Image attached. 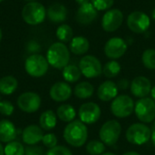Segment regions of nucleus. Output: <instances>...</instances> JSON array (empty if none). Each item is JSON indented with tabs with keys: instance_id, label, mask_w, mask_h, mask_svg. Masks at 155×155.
<instances>
[{
	"instance_id": "obj_18",
	"label": "nucleus",
	"mask_w": 155,
	"mask_h": 155,
	"mask_svg": "<svg viewBox=\"0 0 155 155\" xmlns=\"http://www.w3.org/2000/svg\"><path fill=\"white\" fill-rule=\"evenodd\" d=\"M117 84L113 81H105L100 84L97 90V96L103 102H110L118 95Z\"/></svg>"
},
{
	"instance_id": "obj_6",
	"label": "nucleus",
	"mask_w": 155,
	"mask_h": 155,
	"mask_svg": "<svg viewBox=\"0 0 155 155\" xmlns=\"http://www.w3.org/2000/svg\"><path fill=\"white\" fill-rule=\"evenodd\" d=\"M122 133V126L116 120L107 121L99 131L100 140L108 146H114L119 140Z\"/></svg>"
},
{
	"instance_id": "obj_42",
	"label": "nucleus",
	"mask_w": 155,
	"mask_h": 155,
	"mask_svg": "<svg viewBox=\"0 0 155 155\" xmlns=\"http://www.w3.org/2000/svg\"><path fill=\"white\" fill-rule=\"evenodd\" d=\"M123 155H140L138 153H136V152H127V153H124Z\"/></svg>"
},
{
	"instance_id": "obj_27",
	"label": "nucleus",
	"mask_w": 155,
	"mask_h": 155,
	"mask_svg": "<svg viewBox=\"0 0 155 155\" xmlns=\"http://www.w3.org/2000/svg\"><path fill=\"white\" fill-rule=\"evenodd\" d=\"M80 68L74 64H68L63 69V77L68 83H75L81 77Z\"/></svg>"
},
{
	"instance_id": "obj_3",
	"label": "nucleus",
	"mask_w": 155,
	"mask_h": 155,
	"mask_svg": "<svg viewBox=\"0 0 155 155\" xmlns=\"http://www.w3.org/2000/svg\"><path fill=\"white\" fill-rule=\"evenodd\" d=\"M46 16L45 6L36 1L28 2L22 9V17L24 21L30 25H37L43 23Z\"/></svg>"
},
{
	"instance_id": "obj_24",
	"label": "nucleus",
	"mask_w": 155,
	"mask_h": 155,
	"mask_svg": "<svg viewBox=\"0 0 155 155\" xmlns=\"http://www.w3.org/2000/svg\"><path fill=\"white\" fill-rule=\"evenodd\" d=\"M56 123H57L56 115L51 110H47L44 112L39 119V124L41 128L45 131H50L54 129L56 125Z\"/></svg>"
},
{
	"instance_id": "obj_28",
	"label": "nucleus",
	"mask_w": 155,
	"mask_h": 155,
	"mask_svg": "<svg viewBox=\"0 0 155 155\" xmlns=\"http://www.w3.org/2000/svg\"><path fill=\"white\" fill-rule=\"evenodd\" d=\"M73 35L74 33H73L72 27L66 24L61 25L56 30V36L62 43L71 42V40L74 38Z\"/></svg>"
},
{
	"instance_id": "obj_13",
	"label": "nucleus",
	"mask_w": 155,
	"mask_h": 155,
	"mask_svg": "<svg viewBox=\"0 0 155 155\" xmlns=\"http://www.w3.org/2000/svg\"><path fill=\"white\" fill-rule=\"evenodd\" d=\"M17 105L25 113L32 114L36 112L41 105L40 96L33 92H26L22 94L17 99Z\"/></svg>"
},
{
	"instance_id": "obj_30",
	"label": "nucleus",
	"mask_w": 155,
	"mask_h": 155,
	"mask_svg": "<svg viewBox=\"0 0 155 155\" xmlns=\"http://www.w3.org/2000/svg\"><path fill=\"white\" fill-rule=\"evenodd\" d=\"M105 151L104 143L102 141L93 140L86 145V152L90 155H101Z\"/></svg>"
},
{
	"instance_id": "obj_5",
	"label": "nucleus",
	"mask_w": 155,
	"mask_h": 155,
	"mask_svg": "<svg viewBox=\"0 0 155 155\" xmlns=\"http://www.w3.org/2000/svg\"><path fill=\"white\" fill-rule=\"evenodd\" d=\"M134 102L126 94L117 95L112 102L111 112L117 118H125L134 112Z\"/></svg>"
},
{
	"instance_id": "obj_2",
	"label": "nucleus",
	"mask_w": 155,
	"mask_h": 155,
	"mask_svg": "<svg viewBox=\"0 0 155 155\" xmlns=\"http://www.w3.org/2000/svg\"><path fill=\"white\" fill-rule=\"evenodd\" d=\"M46 59L51 66L56 69H64L68 65L70 60L69 49L62 42L54 43L47 51Z\"/></svg>"
},
{
	"instance_id": "obj_12",
	"label": "nucleus",
	"mask_w": 155,
	"mask_h": 155,
	"mask_svg": "<svg viewBox=\"0 0 155 155\" xmlns=\"http://www.w3.org/2000/svg\"><path fill=\"white\" fill-rule=\"evenodd\" d=\"M126 51L127 44L123 38L120 37H113L109 39L104 45V54L112 60L121 58Z\"/></svg>"
},
{
	"instance_id": "obj_17",
	"label": "nucleus",
	"mask_w": 155,
	"mask_h": 155,
	"mask_svg": "<svg viewBox=\"0 0 155 155\" xmlns=\"http://www.w3.org/2000/svg\"><path fill=\"white\" fill-rule=\"evenodd\" d=\"M72 95L71 86L64 82L55 83L50 89V96L55 102H64Z\"/></svg>"
},
{
	"instance_id": "obj_36",
	"label": "nucleus",
	"mask_w": 155,
	"mask_h": 155,
	"mask_svg": "<svg viewBox=\"0 0 155 155\" xmlns=\"http://www.w3.org/2000/svg\"><path fill=\"white\" fill-rule=\"evenodd\" d=\"M14 105L9 101H0V114L10 116L14 113Z\"/></svg>"
},
{
	"instance_id": "obj_31",
	"label": "nucleus",
	"mask_w": 155,
	"mask_h": 155,
	"mask_svg": "<svg viewBox=\"0 0 155 155\" xmlns=\"http://www.w3.org/2000/svg\"><path fill=\"white\" fill-rule=\"evenodd\" d=\"M5 149V155H25V148L19 142H10L6 144Z\"/></svg>"
},
{
	"instance_id": "obj_37",
	"label": "nucleus",
	"mask_w": 155,
	"mask_h": 155,
	"mask_svg": "<svg viewBox=\"0 0 155 155\" xmlns=\"http://www.w3.org/2000/svg\"><path fill=\"white\" fill-rule=\"evenodd\" d=\"M116 84H117L118 89H120V90H122V91L126 90V89L131 85V84H130L129 80H127V79H125V78H123V79L119 80V81H118V83H117Z\"/></svg>"
},
{
	"instance_id": "obj_41",
	"label": "nucleus",
	"mask_w": 155,
	"mask_h": 155,
	"mask_svg": "<svg viewBox=\"0 0 155 155\" xmlns=\"http://www.w3.org/2000/svg\"><path fill=\"white\" fill-rule=\"evenodd\" d=\"M80 5H84V4H86V3H89L90 2V0H75Z\"/></svg>"
},
{
	"instance_id": "obj_19",
	"label": "nucleus",
	"mask_w": 155,
	"mask_h": 155,
	"mask_svg": "<svg viewBox=\"0 0 155 155\" xmlns=\"http://www.w3.org/2000/svg\"><path fill=\"white\" fill-rule=\"evenodd\" d=\"M44 137L42 129L35 124L25 127L22 134V139L28 145H35L42 141Z\"/></svg>"
},
{
	"instance_id": "obj_4",
	"label": "nucleus",
	"mask_w": 155,
	"mask_h": 155,
	"mask_svg": "<svg viewBox=\"0 0 155 155\" xmlns=\"http://www.w3.org/2000/svg\"><path fill=\"white\" fill-rule=\"evenodd\" d=\"M151 128L142 123L130 125L125 134L127 141L134 145H143L146 143L151 139Z\"/></svg>"
},
{
	"instance_id": "obj_46",
	"label": "nucleus",
	"mask_w": 155,
	"mask_h": 155,
	"mask_svg": "<svg viewBox=\"0 0 155 155\" xmlns=\"http://www.w3.org/2000/svg\"><path fill=\"white\" fill-rule=\"evenodd\" d=\"M152 16H153V18L155 20V9H153V11L152 13Z\"/></svg>"
},
{
	"instance_id": "obj_16",
	"label": "nucleus",
	"mask_w": 155,
	"mask_h": 155,
	"mask_svg": "<svg viewBox=\"0 0 155 155\" xmlns=\"http://www.w3.org/2000/svg\"><path fill=\"white\" fill-rule=\"evenodd\" d=\"M97 17V10L92 5L91 2L84 5H81L77 10L75 18L76 21L81 25H90Z\"/></svg>"
},
{
	"instance_id": "obj_34",
	"label": "nucleus",
	"mask_w": 155,
	"mask_h": 155,
	"mask_svg": "<svg viewBox=\"0 0 155 155\" xmlns=\"http://www.w3.org/2000/svg\"><path fill=\"white\" fill-rule=\"evenodd\" d=\"M46 155H73L72 152L65 146L56 145L54 148L49 149Z\"/></svg>"
},
{
	"instance_id": "obj_7",
	"label": "nucleus",
	"mask_w": 155,
	"mask_h": 155,
	"mask_svg": "<svg viewBox=\"0 0 155 155\" xmlns=\"http://www.w3.org/2000/svg\"><path fill=\"white\" fill-rule=\"evenodd\" d=\"M49 64L47 59L41 54H32L28 56L25 63V72L32 77H42L48 71Z\"/></svg>"
},
{
	"instance_id": "obj_38",
	"label": "nucleus",
	"mask_w": 155,
	"mask_h": 155,
	"mask_svg": "<svg viewBox=\"0 0 155 155\" xmlns=\"http://www.w3.org/2000/svg\"><path fill=\"white\" fill-rule=\"evenodd\" d=\"M25 155H42L40 147H29L25 152Z\"/></svg>"
},
{
	"instance_id": "obj_1",
	"label": "nucleus",
	"mask_w": 155,
	"mask_h": 155,
	"mask_svg": "<svg viewBox=\"0 0 155 155\" xmlns=\"http://www.w3.org/2000/svg\"><path fill=\"white\" fill-rule=\"evenodd\" d=\"M64 138L71 146L81 147L85 143L88 138L87 127L83 122L74 120L65 126L64 130Z\"/></svg>"
},
{
	"instance_id": "obj_8",
	"label": "nucleus",
	"mask_w": 155,
	"mask_h": 155,
	"mask_svg": "<svg viewBox=\"0 0 155 155\" xmlns=\"http://www.w3.org/2000/svg\"><path fill=\"white\" fill-rule=\"evenodd\" d=\"M134 113L142 123H153L155 119V101L149 97L141 98L134 105Z\"/></svg>"
},
{
	"instance_id": "obj_14",
	"label": "nucleus",
	"mask_w": 155,
	"mask_h": 155,
	"mask_svg": "<svg viewBox=\"0 0 155 155\" xmlns=\"http://www.w3.org/2000/svg\"><path fill=\"white\" fill-rule=\"evenodd\" d=\"M124 15L121 10L114 8L107 11L102 19L103 29L106 32L116 31L123 24Z\"/></svg>"
},
{
	"instance_id": "obj_33",
	"label": "nucleus",
	"mask_w": 155,
	"mask_h": 155,
	"mask_svg": "<svg viewBox=\"0 0 155 155\" xmlns=\"http://www.w3.org/2000/svg\"><path fill=\"white\" fill-rule=\"evenodd\" d=\"M91 3L97 11H104L112 7L114 0H91Z\"/></svg>"
},
{
	"instance_id": "obj_44",
	"label": "nucleus",
	"mask_w": 155,
	"mask_h": 155,
	"mask_svg": "<svg viewBox=\"0 0 155 155\" xmlns=\"http://www.w3.org/2000/svg\"><path fill=\"white\" fill-rule=\"evenodd\" d=\"M101 155H116V154H114V153H104L103 154H101Z\"/></svg>"
},
{
	"instance_id": "obj_47",
	"label": "nucleus",
	"mask_w": 155,
	"mask_h": 155,
	"mask_svg": "<svg viewBox=\"0 0 155 155\" xmlns=\"http://www.w3.org/2000/svg\"><path fill=\"white\" fill-rule=\"evenodd\" d=\"M2 30H1V28H0V42H1V39H2Z\"/></svg>"
},
{
	"instance_id": "obj_29",
	"label": "nucleus",
	"mask_w": 155,
	"mask_h": 155,
	"mask_svg": "<svg viewBox=\"0 0 155 155\" xmlns=\"http://www.w3.org/2000/svg\"><path fill=\"white\" fill-rule=\"evenodd\" d=\"M120 71H121V65L115 60L109 61L103 67V74L107 78H113V77L117 76Z\"/></svg>"
},
{
	"instance_id": "obj_23",
	"label": "nucleus",
	"mask_w": 155,
	"mask_h": 155,
	"mask_svg": "<svg viewBox=\"0 0 155 155\" xmlns=\"http://www.w3.org/2000/svg\"><path fill=\"white\" fill-rule=\"evenodd\" d=\"M17 80L11 75L4 76L0 79V93L5 95L12 94L17 88Z\"/></svg>"
},
{
	"instance_id": "obj_22",
	"label": "nucleus",
	"mask_w": 155,
	"mask_h": 155,
	"mask_svg": "<svg viewBox=\"0 0 155 155\" xmlns=\"http://www.w3.org/2000/svg\"><path fill=\"white\" fill-rule=\"evenodd\" d=\"M90 47L89 41L84 36H76L71 40L70 43V51L76 54L81 55L85 54Z\"/></svg>"
},
{
	"instance_id": "obj_26",
	"label": "nucleus",
	"mask_w": 155,
	"mask_h": 155,
	"mask_svg": "<svg viewBox=\"0 0 155 155\" xmlns=\"http://www.w3.org/2000/svg\"><path fill=\"white\" fill-rule=\"evenodd\" d=\"M58 118L65 123H71L76 116L75 109L71 104H62L57 108Z\"/></svg>"
},
{
	"instance_id": "obj_11",
	"label": "nucleus",
	"mask_w": 155,
	"mask_h": 155,
	"mask_svg": "<svg viewBox=\"0 0 155 155\" xmlns=\"http://www.w3.org/2000/svg\"><path fill=\"white\" fill-rule=\"evenodd\" d=\"M80 121L84 124H92L96 123L101 116V108L98 104L93 102L85 103L79 108Z\"/></svg>"
},
{
	"instance_id": "obj_9",
	"label": "nucleus",
	"mask_w": 155,
	"mask_h": 155,
	"mask_svg": "<svg viewBox=\"0 0 155 155\" xmlns=\"http://www.w3.org/2000/svg\"><path fill=\"white\" fill-rule=\"evenodd\" d=\"M79 68L86 78H95L103 74V66L98 58L94 55L84 56L79 63Z\"/></svg>"
},
{
	"instance_id": "obj_32",
	"label": "nucleus",
	"mask_w": 155,
	"mask_h": 155,
	"mask_svg": "<svg viewBox=\"0 0 155 155\" xmlns=\"http://www.w3.org/2000/svg\"><path fill=\"white\" fill-rule=\"evenodd\" d=\"M143 65L149 70H155V49H147L142 56Z\"/></svg>"
},
{
	"instance_id": "obj_39",
	"label": "nucleus",
	"mask_w": 155,
	"mask_h": 155,
	"mask_svg": "<svg viewBox=\"0 0 155 155\" xmlns=\"http://www.w3.org/2000/svg\"><path fill=\"white\" fill-rule=\"evenodd\" d=\"M152 131V135H151V139H152V143L155 146V130H151Z\"/></svg>"
},
{
	"instance_id": "obj_10",
	"label": "nucleus",
	"mask_w": 155,
	"mask_h": 155,
	"mask_svg": "<svg viewBox=\"0 0 155 155\" xmlns=\"http://www.w3.org/2000/svg\"><path fill=\"white\" fill-rule=\"evenodd\" d=\"M151 24L150 17L144 12L134 11L128 15L127 25L129 29L136 34H142L145 32Z\"/></svg>"
},
{
	"instance_id": "obj_20",
	"label": "nucleus",
	"mask_w": 155,
	"mask_h": 155,
	"mask_svg": "<svg viewBox=\"0 0 155 155\" xmlns=\"http://www.w3.org/2000/svg\"><path fill=\"white\" fill-rule=\"evenodd\" d=\"M46 15L53 23H62L67 17V9L64 5L55 3L49 6Z\"/></svg>"
},
{
	"instance_id": "obj_35",
	"label": "nucleus",
	"mask_w": 155,
	"mask_h": 155,
	"mask_svg": "<svg viewBox=\"0 0 155 155\" xmlns=\"http://www.w3.org/2000/svg\"><path fill=\"white\" fill-rule=\"evenodd\" d=\"M42 142H43L44 145L45 147L49 148V149L54 148V147H55L57 145V138L54 134H45L43 139H42Z\"/></svg>"
},
{
	"instance_id": "obj_43",
	"label": "nucleus",
	"mask_w": 155,
	"mask_h": 155,
	"mask_svg": "<svg viewBox=\"0 0 155 155\" xmlns=\"http://www.w3.org/2000/svg\"><path fill=\"white\" fill-rule=\"evenodd\" d=\"M0 155H5V149L1 143H0Z\"/></svg>"
},
{
	"instance_id": "obj_49",
	"label": "nucleus",
	"mask_w": 155,
	"mask_h": 155,
	"mask_svg": "<svg viewBox=\"0 0 155 155\" xmlns=\"http://www.w3.org/2000/svg\"><path fill=\"white\" fill-rule=\"evenodd\" d=\"M3 1H4V0H0V3H1V2H3Z\"/></svg>"
},
{
	"instance_id": "obj_25",
	"label": "nucleus",
	"mask_w": 155,
	"mask_h": 155,
	"mask_svg": "<svg viewBox=\"0 0 155 155\" xmlns=\"http://www.w3.org/2000/svg\"><path fill=\"white\" fill-rule=\"evenodd\" d=\"M94 92V88L92 84L88 82H82L76 84L74 87V95L79 99H88L90 98Z\"/></svg>"
},
{
	"instance_id": "obj_21",
	"label": "nucleus",
	"mask_w": 155,
	"mask_h": 155,
	"mask_svg": "<svg viewBox=\"0 0 155 155\" xmlns=\"http://www.w3.org/2000/svg\"><path fill=\"white\" fill-rule=\"evenodd\" d=\"M16 137V129L14 124L8 120L0 121V142L10 143Z\"/></svg>"
},
{
	"instance_id": "obj_40",
	"label": "nucleus",
	"mask_w": 155,
	"mask_h": 155,
	"mask_svg": "<svg viewBox=\"0 0 155 155\" xmlns=\"http://www.w3.org/2000/svg\"><path fill=\"white\" fill-rule=\"evenodd\" d=\"M151 96H152V99L155 101V85L153 87H152V90H151Z\"/></svg>"
},
{
	"instance_id": "obj_15",
	"label": "nucleus",
	"mask_w": 155,
	"mask_h": 155,
	"mask_svg": "<svg viewBox=\"0 0 155 155\" xmlns=\"http://www.w3.org/2000/svg\"><path fill=\"white\" fill-rule=\"evenodd\" d=\"M130 89L134 96L141 99L149 95L152 90V84L147 77L137 76L131 82Z\"/></svg>"
},
{
	"instance_id": "obj_45",
	"label": "nucleus",
	"mask_w": 155,
	"mask_h": 155,
	"mask_svg": "<svg viewBox=\"0 0 155 155\" xmlns=\"http://www.w3.org/2000/svg\"><path fill=\"white\" fill-rule=\"evenodd\" d=\"M153 123V125H152V128H151V130H155V119Z\"/></svg>"
},
{
	"instance_id": "obj_48",
	"label": "nucleus",
	"mask_w": 155,
	"mask_h": 155,
	"mask_svg": "<svg viewBox=\"0 0 155 155\" xmlns=\"http://www.w3.org/2000/svg\"><path fill=\"white\" fill-rule=\"evenodd\" d=\"M25 1H28V2H33V1H36V0H25Z\"/></svg>"
}]
</instances>
